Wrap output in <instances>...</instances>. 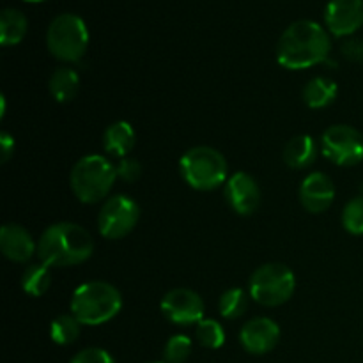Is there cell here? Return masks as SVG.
Listing matches in <instances>:
<instances>
[{
    "instance_id": "cell-28",
    "label": "cell",
    "mask_w": 363,
    "mask_h": 363,
    "mask_svg": "<svg viewBox=\"0 0 363 363\" xmlns=\"http://www.w3.org/2000/svg\"><path fill=\"white\" fill-rule=\"evenodd\" d=\"M140 176L142 165L138 160L126 156V158L121 160L119 165H117V177H121V179L126 181V183H135V181L140 179Z\"/></svg>"
},
{
    "instance_id": "cell-4",
    "label": "cell",
    "mask_w": 363,
    "mask_h": 363,
    "mask_svg": "<svg viewBox=\"0 0 363 363\" xmlns=\"http://www.w3.org/2000/svg\"><path fill=\"white\" fill-rule=\"evenodd\" d=\"M117 179V167L103 155L78 160L69 174V186L82 204L105 202Z\"/></svg>"
},
{
    "instance_id": "cell-25",
    "label": "cell",
    "mask_w": 363,
    "mask_h": 363,
    "mask_svg": "<svg viewBox=\"0 0 363 363\" xmlns=\"http://www.w3.org/2000/svg\"><path fill=\"white\" fill-rule=\"evenodd\" d=\"M342 225L353 236H363V195L353 197L342 209Z\"/></svg>"
},
{
    "instance_id": "cell-23",
    "label": "cell",
    "mask_w": 363,
    "mask_h": 363,
    "mask_svg": "<svg viewBox=\"0 0 363 363\" xmlns=\"http://www.w3.org/2000/svg\"><path fill=\"white\" fill-rule=\"evenodd\" d=\"M220 315L229 321L240 319L248 311V296L241 287H230L220 296L218 301Z\"/></svg>"
},
{
    "instance_id": "cell-13",
    "label": "cell",
    "mask_w": 363,
    "mask_h": 363,
    "mask_svg": "<svg viewBox=\"0 0 363 363\" xmlns=\"http://www.w3.org/2000/svg\"><path fill=\"white\" fill-rule=\"evenodd\" d=\"M280 340V326L269 318H255L245 323L240 342L250 354H266L275 350Z\"/></svg>"
},
{
    "instance_id": "cell-31",
    "label": "cell",
    "mask_w": 363,
    "mask_h": 363,
    "mask_svg": "<svg viewBox=\"0 0 363 363\" xmlns=\"http://www.w3.org/2000/svg\"><path fill=\"white\" fill-rule=\"evenodd\" d=\"M23 2H30V4H38V2H45V0H23Z\"/></svg>"
},
{
    "instance_id": "cell-10",
    "label": "cell",
    "mask_w": 363,
    "mask_h": 363,
    "mask_svg": "<svg viewBox=\"0 0 363 363\" xmlns=\"http://www.w3.org/2000/svg\"><path fill=\"white\" fill-rule=\"evenodd\" d=\"M160 311L174 325L190 326L199 325L204 319L206 305L199 293L184 289V287H177V289L169 291L162 298Z\"/></svg>"
},
{
    "instance_id": "cell-24",
    "label": "cell",
    "mask_w": 363,
    "mask_h": 363,
    "mask_svg": "<svg viewBox=\"0 0 363 363\" xmlns=\"http://www.w3.org/2000/svg\"><path fill=\"white\" fill-rule=\"evenodd\" d=\"M197 339L208 350H220L225 344V330L215 319H202L197 325Z\"/></svg>"
},
{
    "instance_id": "cell-3",
    "label": "cell",
    "mask_w": 363,
    "mask_h": 363,
    "mask_svg": "<svg viewBox=\"0 0 363 363\" xmlns=\"http://www.w3.org/2000/svg\"><path fill=\"white\" fill-rule=\"evenodd\" d=\"M123 308V296L116 286L103 280H91L74 289L71 314L85 326H99L116 318Z\"/></svg>"
},
{
    "instance_id": "cell-9",
    "label": "cell",
    "mask_w": 363,
    "mask_h": 363,
    "mask_svg": "<svg viewBox=\"0 0 363 363\" xmlns=\"http://www.w3.org/2000/svg\"><path fill=\"white\" fill-rule=\"evenodd\" d=\"M321 152L337 167H354L363 160V135L347 124H333L323 133Z\"/></svg>"
},
{
    "instance_id": "cell-5",
    "label": "cell",
    "mask_w": 363,
    "mask_h": 363,
    "mask_svg": "<svg viewBox=\"0 0 363 363\" xmlns=\"http://www.w3.org/2000/svg\"><path fill=\"white\" fill-rule=\"evenodd\" d=\"M179 172L194 190L211 191L227 183L229 163L218 149L197 145L181 156Z\"/></svg>"
},
{
    "instance_id": "cell-27",
    "label": "cell",
    "mask_w": 363,
    "mask_h": 363,
    "mask_svg": "<svg viewBox=\"0 0 363 363\" xmlns=\"http://www.w3.org/2000/svg\"><path fill=\"white\" fill-rule=\"evenodd\" d=\"M69 363H116L112 354L101 347H87L73 357Z\"/></svg>"
},
{
    "instance_id": "cell-16",
    "label": "cell",
    "mask_w": 363,
    "mask_h": 363,
    "mask_svg": "<svg viewBox=\"0 0 363 363\" xmlns=\"http://www.w3.org/2000/svg\"><path fill=\"white\" fill-rule=\"evenodd\" d=\"M284 163L293 170H303L314 165L318 158V144L311 135H296L284 145Z\"/></svg>"
},
{
    "instance_id": "cell-22",
    "label": "cell",
    "mask_w": 363,
    "mask_h": 363,
    "mask_svg": "<svg viewBox=\"0 0 363 363\" xmlns=\"http://www.w3.org/2000/svg\"><path fill=\"white\" fill-rule=\"evenodd\" d=\"M82 323L73 314H62L50 325V339L59 346H69L77 342L82 333Z\"/></svg>"
},
{
    "instance_id": "cell-29",
    "label": "cell",
    "mask_w": 363,
    "mask_h": 363,
    "mask_svg": "<svg viewBox=\"0 0 363 363\" xmlns=\"http://www.w3.org/2000/svg\"><path fill=\"white\" fill-rule=\"evenodd\" d=\"M342 55L351 62H363V39L351 38L344 41Z\"/></svg>"
},
{
    "instance_id": "cell-18",
    "label": "cell",
    "mask_w": 363,
    "mask_h": 363,
    "mask_svg": "<svg viewBox=\"0 0 363 363\" xmlns=\"http://www.w3.org/2000/svg\"><path fill=\"white\" fill-rule=\"evenodd\" d=\"M339 94L335 80L328 77H315L303 87V101L308 108L321 110L332 105Z\"/></svg>"
},
{
    "instance_id": "cell-32",
    "label": "cell",
    "mask_w": 363,
    "mask_h": 363,
    "mask_svg": "<svg viewBox=\"0 0 363 363\" xmlns=\"http://www.w3.org/2000/svg\"><path fill=\"white\" fill-rule=\"evenodd\" d=\"M155 363H165V362H155Z\"/></svg>"
},
{
    "instance_id": "cell-6",
    "label": "cell",
    "mask_w": 363,
    "mask_h": 363,
    "mask_svg": "<svg viewBox=\"0 0 363 363\" xmlns=\"http://www.w3.org/2000/svg\"><path fill=\"white\" fill-rule=\"evenodd\" d=\"M48 52L62 62H78L89 48L87 23L78 14L62 13L52 20L46 30Z\"/></svg>"
},
{
    "instance_id": "cell-17",
    "label": "cell",
    "mask_w": 363,
    "mask_h": 363,
    "mask_svg": "<svg viewBox=\"0 0 363 363\" xmlns=\"http://www.w3.org/2000/svg\"><path fill=\"white\" fill-rule=\"evenodd\" d=\"M135 142H137V133L128 121H116L103 133L105 151L121 160L130 155L131 149L135 147Z\"/></svg>"
},
{
    "instance_id": "cell-14",
    "label": "cell",
    "mask_w": 363,
    "mask_h": 363,
    "mask_svg": "<svg viewBox=\"0 0 363 363\" xmlns=\"http://www.w3.org/2000/svg\"><path fill=\"white\" fill-rule=\"evenodd\" d=\"M300 202L312 215H321L335 201V184L325 172H312L301 181Z\"/></svg>"
},
{
    "instance_id": "cell-26",
    "label": "cell",
    "mask_w": 363,
    "mask_h": 363,
    "mask_svg": "<svg viewBox=\"0 0 363 363\" xmlns=\"http://www.w3.org/2000/svg\"><path fill=\"white\" fill-rule=\"evenodd\" d=\"M194 342L186 335H174L167 340L163 350V360L165 363H184L190 358Z\"/></svg>"
},
{
    "instance_id": "cell-11",
    "label": "cell",
    "mask_w": 363,
    "mask_h": 363,
    "mask_svg": "<svg viewBox=\"0 0 363 363\" xmlns=\"http://www.w3.org/2000/svg\"><path fill=\"white\" fill-rule=\"evenodd\" d=\"M325 23L335 38H350L363 27V0H330Z\"/></svg>"
},
{
    "instance_id": "cell-15",
    "label": "cell",
    "mask_w": 363,
    "mask_h": 363,
    "mask_svg": "<svg viewBox=\"0 0 363 363\" xmlns=\"http://www.w3.org/2000/svg\"><path fill=\"white\" fill-rule=\"evenodd\" d=\"M0 250L4 257L13 262H28L38 254V243L32 234L20 223H6L0 229Z\"/></svg>"
},
{
    "instance_id": "cell-20",
    "label": "cell",
    "mask_w": 363,
    "mask_h": 363,
    "mask_svg": "<svg viewBox=\"0 0 363 363\" xmlns=\"http://www.w3.org/2000/svg\"><path fill=\"white\" fill-rule=\"evenodd\" d=\"M50 94L57 103H69L73 101L74 96L80 89V77L71 67H59L52 73L48 82Z\"/></svg>"
},
{
    "instance_id": "cell-7",
    "label": "cell",
    "mask_w": 363,
    "mask_h": 363,
    "mask_svg": "<svg viewBox=\"0 0 363 363\" xmlns=\"http://www.w3.org/2000/svg\"><path fill=\"white\" fill-rule=\"evenodd\" d=\"M296 277L293 269L280 262H268L252 273L248 293L262 307H280L293 298Z\"/></svg>"
},
{
    "instance_id": "cell-1",
    "label": "cell",
    "mask_w": 363,
    "mask_h": 363,
    "mask_svg": "<svg viewBox=\"0 0 363 363\" xmlns=\"http://www.w3.org/2000/svg\"><path fill=\"white\" fill-rule=\"evenodd\" d=\"M332 52V39L323 25L312 20L291 23L277 43V60L282 67L300 71L326 62Z\"/></svg>"
},
{
    "instance_id": "cell-12",
    "label": "cell",
    "mask_w": 363,
    "mask_h": 363,
    "mask_svg": "<svg viewBox=\"0 0 363 363\" xmlns=\"http://www.w3.org/2000/svg\"><path fill=\"white\" fill-rule=\"evenodd\" d=\"M225 199L234 213L250 216L261 204V188L248 172H234L225 183Z\"/></svg>"
},
{
    "instance_id": "cell-19",
    "label": "cell",
    "mask_w": 363,
    "mask_h": 363,
    "mask_svg": "<svg viewBox=\"0 0 363 363\" xmlns=\"http://www.w3.org/2000/svg\"><path fill=\"white\" fill-rule=\"evenodd\" d=\"M28 32V20L21 11L7 7L0 14V45H20Z\"/></svg>"
},
{
    "instance_id": "cell-2",
    "label": "cell",
    "mask_w": 363,
    "mask_h": 363,
    "mask_svg": "<svg viewBox=\"0 0 363 363\" xmlns=\"http://www.w3.org/2000/svg\"><path fill=\"white\" fill-rule=\"evenodd\" d=\"M94 252V240L74 222H59L46 227L38 241L39 261L50 268H67L89 261Z\"/></svg>"
},
{
    "instance_id": "cell-8",
    "label": "cell",
    "mask_w": 363,
    "mask_h": 363,
    "mask_svg": "<svg viewBox=\"0 0 363 363\" xmlns=\"http://www.w3.org/2000/svg\"><path fill=\"white\" fill-rule=\"evenodd\" d=\"M140 220V206L128 195H112L103 202L98 215V229L105 240L126 238Z\"/></svg>"
},
{
    "instance_id": "cell-21",
    "label": "cell",
    "mask_w": 363,
    "mask_h": 363,
    "mask_svg": "<svg viewBox=\"0 0 363 363\" xmlns=\"http://www.w3.org/2000/svg\"><path fill=\"white\" fill-rule=\"evenodd\" d=\"M52 286V269L45 262L28 264L21 273V289L32 298L45 296Z\"/></svg>"
},
{
    "instance_id": "cell-30",
    "label": "cell",
    "mask_w": 363,
    "mask_h": 363,
    "mask_svg": "<svg viewBox=\"0 0 363 363\" xmlns=\"http://www.w3.org/2000/svg\"><path fill=\"white\" fill-rule=\"evenodd\" d=\"M0 147H2V156H0V160H2V163H6L7 160L14 155V138L11 137L9 133H6V131L0 133Z\"/></svg>"
}]
</instances>
